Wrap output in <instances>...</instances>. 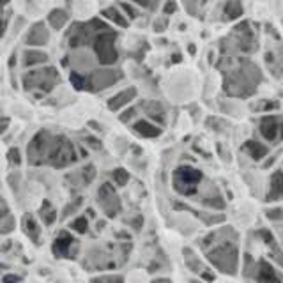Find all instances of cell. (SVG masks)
I'll list each match as a JSON object with an SVG mask.
<instances>
[{
	"instance_id": "5",
	"label": "cell",
	"mask_w": 283,
	"mask_h": 283,
	"mask_svg": "<svg viewBox=\"0 0 283 283\" xmlns=\"http://www.w3.org/2000/svg\"><path fill=\"white\" fill-rule=\"evenodd\" d=\"M260 133L266 140L269 142H275L278 133L283 138V120L276 119V117H266V119L260 122Z\"/></svg>"
},
{
	"instance_id": "21",
	"label": "cell",
	"mask_w": 283,
	"mask_h": 283,
	"mask_svg": "<svg viewBox=\"0 0 283 283\" xmlns=\"http://www.w3.org/2000/svg\"><path fill=\"white\" fill-rule=\"evenodd\" d=\"M18 280H20L18 276H5V278H4V283H12V282L16 283Z\"/></svg>"
},
{
	"instance_id": "7",
	"label": "cell",
	"mask_w": 283,
	"mask_h": 283,
	"mask_svg": "<svg viewBox=\"0 0 283 283\" xmlns=\"http://www.w3.org/2000/svg\"><path fill=\"white\" fill-rule=\"evenodd\" d=\"M257 282L259 283H282L276 275V271L273 269V266H269L267 262L259 264V271H257Z\"/></svg>"
},
{
	"instance_id": "10",
	"label": "cell",
	"mask_w": 283,
	"mask_h": 283,
	"mask_svg": "<svg viewBox=\"0 0 283 283\" xmlns=\"http://www.w3.org/2000/svg\"><path fill=\"white\" fill-rule=\"evenodd\" d=\"M135 129L142 136H145V138H154V136H158L161 133L160 127L152 126V124L147 122V120H140V122H136L135 124Z\"/></svg>"
},
{
	"instance_id": "17",
	"label": "cell",
	"mask_w": 283,
	"mask_h": 283,
	"mask_svg": "<svg viewBox=\"0 0 283 283\" xmlns=\"http://www.w3.org/2000/svg\"><path fill=\"white\" fill-rule=\"evenodd\" d=\"M112 177H113V181L117 182V184H120V186H124L127 182V179H129V175H127V172L126 170H122V169H117V170H113L112 172Z\"/></svg>"
},
{
	"instance_id": "2",
	"label": "cell",
	"mask_w": 283,
	"mask_h": 283,
	"mask_svg": "<svg viewBox=\"0 0 283 283\" xmlns=\"http://www.w3.org/2000/svg\"><path fill=\"white\" fill-rule=\"evenodd\" d=\"M202 173L198 170L191 169V167H181L177 169L173 173V184L179 191H182L184 195H193L195 186L200 182Z\"/></svg>"
},
{
	"instance_id": "6",
	"label": "cell",
	"mask_w": 283,
	"mask_h": 283,
	"mask_svg": "<svg viewBox=\"0 0 283 283\" xmlns=\"http://www.w3.org/2000/svg\"><path fill=\"white\" fill-rule=\"evenodd\" d=\"M74 244V239L67 232H60L54 242V253L57 257H71V246Z\"/></svg>"
},
{
	"instance_id": "19",
	"label": "cell",
	"mask_w": 283,
	"mask_h": 283,
	"mask_svg": "<svg viewBox=\"0 0 283 283\" xmlns=\"http://www.w3.org/2000/svg\"><path fill=\"white\" fill-rule=\"evenodd\" d=\"M83 177H85L87 182H91L94 179V167H87V172L83 170Z\"/></svg>"
},
{
	"instance_id": "1",
	"label": "cell",
	"mask_w": 283,
	"mask_h": 283,
	"mask_svg": "<svg viewBox=\"0 0 283 283\" xmlns=\"http://www.w3.org/2000/svg\"><path fill=\"white\" fill-rule=\"evenodd\" d=\"M209 259L214 262V266L220 267L225 273H235L237 266V251L232 244H222L220 248L209 253Z\"/></svg>"
},
{
	"instance_id": "15",
	"label": "cell",
	"mask_w": 283,
	"mask_h": 283,
	"mask_svg": "<svg viewBox=\"0 0 283 283\" xmlns=\"http://www.w3.org/2000/svg\"><path fill=\"white\" fill-rule=\"evenodd\" d=\"M50 21H52V25H54V27L60 29L62 23H66V21H67L66 12H62V11H54V12H52V14H50Z\"/></svg>"
},
{
	"instance_id": "20",
	"label": "cell",
	"mask_w": 283,
	"mask_h": 283,
	"mask_svg": "<svg viewBox=\"0 0 283 283\" xmlns=\"http://www.w3.org/2000/svg\"><path fill=\"white\" fill-rule=\"evenodd\" d=\"M205 205H216V209H222L223 207V202L222 200H205Z\"/></svg>"
},
{
	"instance_id": "16",
	"label": "cell",
	"mask_w": 283,
	"mask_h": 283,
	"mask_svg": "<svg viewBox=\"0 0 283 283\" xmlns=\"http://www.w3.org/2000/svg\"><path fill=\"white\" fill-rule=\"evenodd\" d=\"M87 226H89V223H87V218H78V220H74V222L71 223L69 228L76 230V232H80V234H85Z\"/></svg>"
},
{
	"instance_id": "11",
	"label": "cell",
	"mask_w": 283,
	"mask_h": 283,
	"mask_svg": "<svg viewBox=\"0 0 283 283\" xmlns=\"http://www.w3.org/2000/svg\"><path fill=\"white\" fill-rule=\"evenodd\" d=\"M244 151H246L253 160H260V158H264L267 154V147H264L259 142H253V140L244 145Z\"/></svg>"
},
{
	"instance_id": "14",
	"label": "cell",
	"mask_w": 283,
	"mask_h": 283,
	"mask_svg": "<svg viewBox=\"0 0 283 283\" xmlns=\"http://www.w3.org/2000/svg\"><path fill=\"white\" fill-rule=\"evenodd\" d=\"M25 58H27V60H25V64H27V66H32V64H37V62H46V55L45 54H36V52H27V54H25Z\"/></svg>"
},
{
	"instance_id": "9",
	"label": "cell",
	"mask_w": 283,
	"mask_h": 283,
	"mask_svg": "<svg viewBox=\"0 0 283 283\" xmlns=\"http://www.w3.org/2000/svg\"><path fill=\"white\" fill-rule=\"evenodd\" d=\"M135 89H129V91H124V92H120V94H117L115 98H112L110 99V105L108 107L112 108V110H119L120 107H124L126 103H129L133 98H135Z\"/></svg>"
},
{
	"instance_id": "4",
	"label": "cell",
	"mask_w": 283,
	"mask_h": 283,
	"mask_svg": "<svg viewBox=\"0 0 283 283\" xmlns=\"http://www.w3.org/2000/svg\"><path fill=\"white\" fill-rule=\"evenodd\" d=\"M113 41H115V34H101V37L98 39V57L101 58V62L105 64H112L115 62L117 58V54H115V48H113Z\"/></svg>"
},
{
	"instance_id": "3",
	"label": "cell",
	"mask_w": 283,
	"mask_h": 283,
	"mask_svg": "<svg viewBox=\"0 0 283 283\" xmlns=\"http://www.w3.org/2000/svg\"><path fill=\"white\" fill-rule=\"evenodd\" d=\"M98 200L99 204L103 205V211L108 214V216H115V214L119 213L120 209V202L115 195L113 188L110 184H103L101 189H99V195H98Z\"/></svg>"
},
{
	"instance_id": "12",
	"label": "cell",
	"mask_w": 283,
	"mask_h": 283,
	"mask_svg": "<svg viewBox=\"0 0 283 283\" xmlns=\"http://www.w3.org/2000/svg\"><path fill=\"white\" fill-rule=\"evenodd\" d=\"M41 216H43V220H45V223L46 225H50V223H54V220H55V216H57V211L50 205V202H43V205H41Z\"/></svg>"
},
{
	"instance_id": "13",
	"label": "cell",
	"mask_w": 283,
	"mask_h": 283,
	"mask_svg": "<svg viewBox=\"0 0 283 283\" xmlns=\"http://www.w3.org/2000/svg\"><path fill=\"white\" fill-rule=\"evenodd\" d=\"M25 232L32 237V241H37V223L32 216H25V223H23Z\"/></svg>"
},
{
	"instance_id": "23",
	"label": "cell",
	"mask_w": 283,
	"mask_h": 283,
	"mask_svg": "<svg viewBox=\"0 0 283 283\" xmlns=\"http://www.w3.org/2000/svg\"><path fill=\"white\" fill-rule=\"evenodd\" d=\"M204 280H205V282H213L214 275H211V273H204Z\"/></svg>"
},
{
	"instance_id": "22",
	"label": "cell",
	"mask_w": 283,
	"mask_h": 283,
	"mask_svg": "<svg viewBox=\"0 0 283 283\" xmlns=\"http://www.w3.org/2000/svg\"><path fill=\"white\" fill-rule=\"evenodd\" d=\"M11 158H12V160H14V161H16V165L20 163V156H18V151H16V149H12V152H11Z\"/></svg>"
},
{
	"instance_id": "8",
	"label": "cell",
	"mask_w": 283,
	"mask_h": 283,
	"mask_svg": "<svg viewBox=\"0 0 283 283\" xmlns=\"http://www.w3.org/2000/svg\"><path fill=\"white\" fill-rule=\"evenodd\" d=\"M278 198H283V172L273 173L269 195H267V200H278Z\"/></svg>"
},
{
	"instance_id": "18",
	"label": "cell",
	"mask_w": 283,
	"mask_h": 283,
	"mask_svg": "<svg viewBox=\"0 0 283 283\" xmlns=\"http://www.w3.org/2000/svg\"><path fill=\"white\" fill-rule=\"evenodd\" d=\"M92 283H122V280L119 276H103L99 280H94Z\"/></svg>"
}]
</instances>
